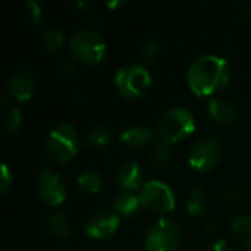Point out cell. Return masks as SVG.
<instances>
[{
	"label": "cell",
	"mask_w": 251,
	"mask_h": 251,
	"mask_svg": "<svg viewBox=\"0 0 251 251\" xmlns=\"http://www.w3.org/2000/svg\"><path fill=\"white\" fill-rule=\"evenodd\" d=\"M231 69L226 59L216 54L197 57L188 69L190 88L199 96H210L226 87Z\"/></svg>",
	"instance_id": "6da1fadb"
},
{
	"label": "cell",
	"mask_w": 251,
	"mask_h": 251,
	"mask_svg": "<svg viewBox=\"0 0 251 251\" xmlns=\"http://www.w3.org/2000/svg\"><path fill=\"white\" fill-rule=\"evenodd\" d=\"M156 128L160 140L172 144L191 135L196 129V121L187 109L171 107L159 116Z\"/></svg>",
	"instance_id": "7a4b0ae2"
},
{
	"label": "cell",
	"mask_w": 251,
	"mask_h": 251,
	"mask_svg": "<svg viewBox=\"0 0 251 251\" xmlns=\"http://www.w3.org/2000/svg\"><path fill=\"white\" fill-rule=\"evenodd\" d=\"M79 144V135L71 124H60L54 126L46 140L49 156L59 163L71 160L78 151Z\"/></svg>",
	"instance_id": "3957f363"
},
{
	"label": "cell",
	"mask_w": 251,
	"mask_h": 251,
	"mask_svg": "<svg viewBox=\"0 0 251 251\" xmlns=\"http://www.w3.org/2000/svg\"><path fill=\"white\" fill-rule=\"evenodd\" d=\"M69 50L82 62L99 63L106 53V43L94 29H78L69 40Z\"/></svg>",
	"instance_id": "277c9868"
},
{
	"label": "cell",
	"mask_w": 251,
	"mask_h": 251,
	"mask_svg": "<svg viewBox=\"0 0 251 251\" xmlns=\"http://www.w3.org/2000/svg\"><path fill=\"white\" fill-rule=\"evenodd\" d=\"M115 85L124 97L138 99L149 91L151 75L143 65H128L116 72Z\"/></svg>",
	"instance_id": "5b68a950"
},
{
	"label": "cell",
	"mask_w": 251,
	"mask_h": 251,
	"mask_svg": "<svg viewBox=\"0 0 251 251\" xmlns=\"http://www.w3.org/2000/svg\"><path fill=\"white\" fill-rule=\"evenodd\" d=\"M182 237L179 224L172 218H160L154 222L147 235L146 247L149 251H174Z\"/></svg>",
	"instance_id": "8992f818"
},
{
	"label": "cell",
	"mask_w": 251,
	"mask_h": 251,
	"mask_svg": "<svg viewBox=\"0 0 251 251\" xmlns=\"http://www.w3.org/2000/svg\"><path fill=\"white\" fill-rule=\"evenodd\" d=\"M140 200L147 210L154 213H168L174 210L176 204L175 194L171 185L157 179L149 181L141 187Z\"/></svg>",
	"instance_id": "52a82bcc"
},
{
	"label": "cell",
	"mask_w": 251,
	"mask_h": 251,
	"mask_svg": "<svg viewBox=\"0 0 251 251\" xmlns=\"http://www.w3.org/2000/svg\"><path fill=\"white\" fill-rule=\"evenodd\" d=\"M221 160V147L215 138H201L194 143L188 154V163L196 171H209Z\"/></svg>",
	"instance_id": "ba28073f"
},
{
	"label": "cell",
	"mask_w": 251,
	"mask_h": 251,
	"mask_svg": "<svg viewBox=\"0 0 251 251\" xmlns=\"http://www.w3.org/2000/svg\"><path fill=\"white\" fill-rule=\"evenodd\" d=\"M37 185H38L40 197L49 206H59L66 199V194H68L66 182L59 174L50 169H43L38 172Z\"/></svg>",
	"instance_id": "9c48e42d"
},
{
	"label": "cell",
	"mask_w": 251,
	"mask_h": 251,
	"mask_svg": "<svg viewBox=\"0 0 251 251\" xmlns=\"http://www.w3.org/2000/svg\"><path fill=\"white\" fill-rule=\"evenodd\" d=\"M119 226V216L112 210H100L91 215L85 224L84 231L94 240H104L115 234Z\"/></svg>",
	"instance_id": "30bf717a"
},
{
	"label": "cell",
	"mask_w": 251,
	"mask_h": 251,
	"mask_svg": "<svg viewBox=\"0 0 251 251\" xmlns=\"http://www.w3.org/2000/svg\"><path fill=\"white\" fill-rule=\"evenodd\" d=\"M34 90L35 79L29 69H19L6 81V93L18 101H25L31 99Z\"/></svg>",
	"instance_id": "8fae6325"
},
{
	"label": "cell",
	"mask_w": 251,
	"mask_h": 251,
	"mask_svg": "<svg viewBox=\"0 0 251 251\" xmlns=\"http://www.w3.org/2000/svg\"><path fill=\"white\" fill-rule=\"evenodd\" d=\"M116 181L122 188H125L128 191L138 190L141 187V169H140V166L132 160L122 163L118 169Z\"/></svg>",
	"instance_id": "7c38bea8"
},
{
	"label": "cell",
	"mask_w": 251,
	"mask_h": 251,
	"mask_svg": "<svg viewBox=\"0 0 251 251\" xmlns=\"http://www.w3.org/2000/svg\"><path fill=\"white\" fill-rule=\"evenodd\" d=\"M207 110L213 119L222 124H229L237 118V107L234 106V103L222 97L210 99L207 103Z\"/></svg>",
	"instance_id": "4fadbf2b"
},
{
	"label": "cell",
	"mask_w": 251,
	"mask_h": 251,
	"mask_svg": "<svg viewBox=\"0 0 251 251\" xmlns=\"http://www.w3.org/2000/svg\"><path fill=\"white\" fill-rule=\"evenodd\" d=\"M154 135L147 126H131L121 132V141L129 147H146L153 141Z\"/></svg>",
	"instance_id": "5bb4252c"
},
{
	"label": "cell",
	"mask_w": 251,
	"mask_h": 251,
	"mask_svg": "<svg viewBox=\"0 0 251 251\" xmlns=\"http://www.w3.org/2000/svg\"><path fill=\"white\" fill-rule=\"evenodd\" d=\"M9 99L12 100V97L6 91H3V94H1V104L6 109L4 110V116H3V125H4L6 131L16 132L21 128V125H22V115H21V110L16 106L9 104Z\"/></svg>",
	"instance_id": "9a60e30c"
},
{
	"label": "cell",
	"mask_w": 251,
	"mask_h": 251,
	"mask_svg": "<svg viewBox=\"0 0 251 251\" xmlns=\"http://www.w3.org/2000/svg\"><path fill=\"white\" fill-rule=\"evenodd\" d=\"M141 200L140 196H135L131 191H125L121 193L115 197L113 200V207L116 212L122 213V215H134L140 210L141 207Z\"/></svg>",
	"instance_id": "2e32d148"
},
{
	"label": "cell",
	"mask_w": 251,
	"mask_h": 251,
	"mask_svg": "<svg viewBox=\"0 0 251 251\" xmlns=\"http://www.w3.org/2000/svg\"><path fill=\"white\" fill-rule=\"evenodd\" d=\"M231 231L238 244L244 247H251V215L240 216L232 221Z\"/></svg>",
	"instance_id": "e0dca14e"
},
{
	"label": "cell",
	"mask_w": 251,
	"mask_h": 251,
	"mask_svg": "<svg viewBox=\"0 0 251 251\" xmlns=\"http://www.w3.org/2000/svg\"><path fill=\"white\" fill-rule=\"evenodd\" d=\"M47 231L51 237L66 238L69 234V222L60 212H54L47 218Z\"/></svg>",
	"instance_id": "ac0fdd59"
},
{
	"label": "cell",
	"mask_w": 251,
	"mask_h": 251,
	"mask_svg": "<svg viewBox=\"0 0 251 251\" xmlns=\"http://www.w3.org/2000/svg\"><path fill=\"white\" fill-rule=\"evenodd\" d=\"M63 41H65V35H63V31L59 28H50V29L44 31L41 35V44H43L44 50L49 53L60 51Z\"/></svg>",
	"instance_id": "d6986e66"
},
{
	"label": "cell",
	"mask_w": 251,
	"mask_h": 251,
	"mask_svg": "<svg viewBox=\"0 0 251 251\" xmlns=\"http://www.w3.org/2000/svg\"><path fill=\"white\" fill-rule=\"evenodd\" d=\"M78 185L87 193H99L103 185L101 176L94 171H85L78 176Z\"/></svg>",
	"instance_id": "ffe728a7"
},
{
	"label": "cell",
	"mask_w": 251,
	"mask_h": 251,
	"mask_svg": "<svg viewBox=\"0 0 251 251\" xmlns=\"http://www.w3.org/2000/svg\"><path fill=\"white\" fill-rule=\"evenodd\" d=\"M150 160H151V163L156 168H165V166H168V163L171 160V144L166 143V141H163V140H160L154 146V149H153V151L150 154Z\"/></svg>",
	"instance_id": "44dd1931"
},
{
	"label": "cell",
	"mask_w": 251,
	"mask_h": 251,
	"mask_svg": "<svg viewBox=\"0 0 251 251\" xmlns=\"http://www.w3.org/2000/svg\"><path fill=\"white\" fill-rule=\"evenodd\" d=\"M112 131L106 126H94L85 134V141L91 146H106L112 141Z\"/></svg>",
	"instance_id": "7402d4cb"
},
{
	"label": "cell",
	"mask_w": 251,
	"mask_h": 251,
	"mask_svg": "<svg viewBox=\"0 0 251 251\" xmlns=\"http://www.w3.org/2000/svg\"><path fill=\"white\" fill-rule=\"evenodd\" d=\"M160 53V44L156 40H147L140 50V60L143 63H151Z\"/></svg>",
	"instance_id": "603a6c76"
},
{
	"label": "cell",
	"mask_w": 251,
	"mask_h": 251,
	"mask_svg": "<svg viewBox=\"0 0 251 251\" xmlns=\"http://www.w3.org/2000/svg\"><path fill=\"white\" fill-rule=\"evenodd\" d=\"M24 7H25V13H26V16L29 18V21L37 22V21L41 19V16H43V9H41V6H40L38 1H35V0H26V1L24 3Z\"/></svg>",
	"instance_id": "cb8c5ba5"
},
{
	"label": "cell",
	"mask_w": 251,
	"mask_h": 251,
	"mask_svg": "<svg viewBox=\"0 0 251 251\" xmlns=\"http://www.w3.org/2000/svg\"><path fill=\"white\" fill-rule=\"evenodd\" d=\"M10 184H12V171L6 163H3L0 171V191L4 193L10 187Z\"/></svg>",
	"instance_id": "d4e9b609"
},
{
	"label": "cell",
	"mask_w": 251,
	"mask_h": 251,
	"mask_svg": "<svg viewBox=\"0 0 251 251\" xmlns=\"http://www.w3.org/2000/svg\"><path fill=\"white\" fill-rule=\"evenodd\" d=\"M221 197L224 201H228V203H234L240 199V191L237 188H232V187H228L225 188L222 193H221Z\"/></svg>",
	"instance_id": "484cf974"
},
{
	"label": "cell",
	"mask_w": 251,
	"mask_h": 251,
	"mask_svg": "<svg viewBox=\"0 0 251 251\" xmlns=\"http://www.w3.org/2000/svg\"><path fill=\"white\" fill-rule=\"evenodd\" d=\"M187 209L188 212L193 215V216H197L203 212V201H199V200H190L187 203Z\"/></svg>",
	"instance_id": "4316f807"
},
{
	"label": "cell",
	"mask_w": 251,
	"mask_h": 251,
	"mask_svg": "<svg viewBox=\"0 0 251 251\" xmlns=\"http://www.w3.org/2000/svg\"><path fill=\"white\" fill-rule=\"evenodd\" d=\"M207 251H232V247L225 240H216Z\"/></svg>",
	"instance_id": "83f0119b"
},
{
	"label": "cell",
	"mask_w": 251,
	"mask_h": 251,
	"mask_svg": "<svg viewBox=\"0 0 251 251\" xmlns=\"http://www.w3.org/2000/svg\"><path fill=\"white\" fill-rule=\"evenodd\" d=\"M190 196H191V200H199V201H203V199H204V191H203V188H193L191 191H190Z\"/></svg>",
	"instance_id": "f1b7e54d"
},
{
	"label": "cell",
	"mask_w": 251,
	"mask_h": 251,
	"mask_svg": "<svg viewBox=\"0 0 251 251\" xmlns=\"http://www.w3.org/2000/svg\"><path fill=\"white\" fill-rule=\"evenodd\" d=\"M75 69H76V65H75L74 60H69V62H66V63L63 65V71H65V72H74Z\"/></svg>",
	"instance_id": "f546056e"
},
{
	"label": "cell",
	"mask_w": 251,
	"mask_h": 251,
	"mask_svg": "<svg viewBox=\"0 0 251 251\" xmlns=\"http://www.w3.org/2000/svg\"><path fill=\"white\" fill-rule=\"evenodd\" d=\"M121 4H122L121 0H115V1H107V3H106V6L110 7V9H112V7H118V6H121Z\"/></svg>",
	"instance_id": "4dcf8cb0"
},
{
	"label": "cell",
	"mask_w": 251,
	"mask_h": 251,
	"mask_svg": "<svg viewBox=\"0 0 251 251\" xmlns=\"http://www.w3.org/2000/svg\"><path fill=\"white\" fill-rule=\"evenodd\" d=\"M206 226H207V229H209V231H215V222H213V221H210V219H209V221L206 222Z\"/></svg>",
	"instance_id": "1f68e13d"
},
{
	"label": "cell",
	"mask_w": 251,
	"mask_h": 251,
	"mask_svg": "<svg viewBox=\"0 0 251 251\" xmlns=\"http://www.w3.org/2000/svg\"><path fill=\"white\" fill-rule=\"evenodd\" d=\"M75 4H76L78 7H82V9H84V7H87V6H88V1H85V0H82V1H76Z\"/></svg>",
	"instance_id": "d6a6232c"
},
{
	"label": "cell",
	"mask_w": 251,
	"mask_h": 251,
	"mask_svg": "<svg viewBox=\"0 0 251 251\" xmlns=\"http://www.w3.org/2000/svg\"><path fill=\"white\" fill-rule=\"evenodd\" d=\"M249 18H250V22H251V10H249Z\"/></svg>",
	"instance_id": "836d02e7"
}]
</instances>
